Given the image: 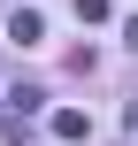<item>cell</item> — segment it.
<instances>
[{"instance_id": "6da1fadb", "label": "cell", "mask_w": 138, "mask_h": 146, "mask_svg": "<svg viewBox=\"0 0 138 146\" xmlns=\"http://www.w3.org/2000/svg\"><path fill=\"white\" fill-rule=\"evenodd\" d=\"M38 100H46L38 85H8V123L23 131V115H38Z\"/></svg>"}, {"instance_id": "7a4b0ae2", "label": "cell", "mask_w": 138, "mask_h": 146, "mask_svg": "<svg viewBox=\"0 0 138 146\" xmlns=\"http://www.w3.org/2000/svg\"><path fill=\"white\" fill-rule=\"evenodd\" d=\"M54 139H92V123H85V108H54Z\"/></svg>"}, {"instance_id": "3957f363", "label": "cell", "mask_w": 138, "mask_h": 146, "mask_svg": "<svg viewBox=\"0 0 138 146\" xmlns=\"http://www.w3.org/2000/svg\"><path fill=\"white\" fill-rule=\"evenodd\" d=\"M8 38H15V46H38V38H46V23H38V15H31V8H23V15H15V23H8Z\"/></svg>"}, {"instance_id": "277c9868", "label": "cell", "mask_w": 138, "mask_h": 146, "mask_svg": "<svg viewBox=\"0 0 138 146\" xmlns=\"http://www.w3.org/2000/svg\"><path fill=\"white\" fill-rule=\"evenodd\" d=\"M77 23H108V0H77Z\"/></svg>"}]
</instances>
